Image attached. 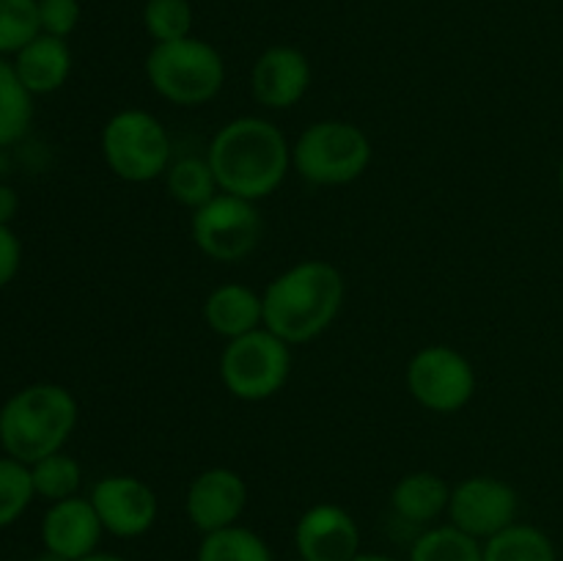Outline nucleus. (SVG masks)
<instances>
[{
  "label": "nucleus",
  "mask_w": 563,
  "mask_h": 561,
  "mask_svg": "<svg viewBox=\"0 0 563 561\" xmlns=\"http://www.w3.org/2000/svg\"><path fill=\"white\" fill-rule=\"evenodd\" d=\"M192 240L214 262H242L256 251L262 240V215L256 201H245L231 193H218L209 204L192 212Z\"/></svg>",
  "instance_id": "6e6552de"
},
{
  "label": "nucleus",
  "mask_w": 563,
  "mask_h": 561,
  "mask_svg": "<svg viewBox=\"0 0 563 561\" xmlns=\"http://www.w3.org/2000/svg\"><path fill=\"white\" fill-rule=\"evenodd\" d=\"M559 187H561V193H563V157H561V163H559Z\"/></svg>",
  "instance_id": "473e14b6"
},
{
  "label": "nucleus",
  "mask_w": 563,
  "mask_h": 561,
  "mask_svg": "<svg viewBox=\"0 0 563 561\" xmlns=\"http://www.w3.org/2000/svg\"><path fill=\"white\" fill-rule=\"evenodd\" d=\"M75 427L77 399L58 383L25 385L0 407V446L25 465L64 451Z\"/></svg>",
  "instance_id": "7ed1b4c3"
},
{
  "label": "nucleus",
  "mask_w": 563,
  "mask_h": 561,
  "mask_svg": "<svg viewBox=\"0 0 563 561\" xmlns=\"http://www.w3.org/2000/svg\"><path fill=\"white\" fill-rule=\"evenodd\" d=\"M289 372V344L267 328L231 339L220 355L223 385L242 402H264L284 391Z\"/></svg>",
  "instance_id": "0eeeda50"
},
{
  "label": "nucleus",
  "mask_w": 563,
  "mask_h": 561,
  "mask_svg": "<svg viewBox=\"0 0 563 561\" xmlns=\"http://www.w3.org/2000/svg\"><path fill=\"white\" fill-rule=\"evenodd\" d=\"M482 548L484 561H559L553 539L528 522H511L509 528L489 537Z\"/></svg>",
  "instance_id": "6ab92c4d"
},
{
  "label": "nucleus",
  "mask_w": 563,
  "mask_h": 561,
  "mask_svg": "<svg viewBox=\"0 0 563 561\" xmlns=\"http://www.w3.org/2000/svg\"><path fill=\"white\" fill-rule=\"evenodd\" d=\"M33 498L36 490H33L31 465L9 454L0 457V528L20 520Z\"/></svg>",
  "instance_id": "393cba45"
},
{
  "label": "nucleus",
  "mask_w": 563,
  "mask_h": 561,
  "mask_svg": "<svg viewBox=\"0 0 563 561\" xmlns=\"http://www.w3.org/2000/svg\"><path fill=\"white\" fill-rule=\"evenodd\" d=\"M16 209H20V196H16L14 187H9L0 182V223L11 226Z\"/></svg>",
  "instance_id": "c756f323"
},
{
  "label": "nucleus",
  "mask_w": 563,
  "mask_h": 561,
  "mask_svg": "<svg viewBox=\"0 0 563 561\" xmlns=\"http://www.w3.org/2000/svg\"><path fill=\"white\" fill-rule=\"evenodd\" d=\"M196 561H273V550L245 526H229L203 534Z\"/></svg>",
  "instance_id": "412c9836"
},
{
  "label": "nucleus",
  "mask_w": 563,
  "mask_h": 561,
  "mask_svg": "<svg viewBox=\"0 0 563 561\" xmlns=\"http://www.w3.org/2000/svg\"><path fill=\"white\" fill-rule=\"evenodd\" d=\"M407 391L432 413H456L476 394V372L454 346L429 344L407 363Z\"/></svg>",
  "instance_id": "1a4fd4ad"
},
{
  "label": "nucleus",
  "mask_w": 563,
  "mask_h": 561,
  "mask_svg": "<svg viewBox=\"0 0 563 561\" xmlns=\"http://www.w3.org/2000/svg\"><path fill=\"white\" fill-rule=\"evenodd\" d=\"M102 531V520L91 498H80V495L49 504L42 520L44 550L64 561H80L97 553Z\"/></svg>",
  "instance_id": "2eb2a0df"
},
{
  "label": "nucleus",
  "mask_w": 563,
  "mask_h": 561,
  "mask_svg": "<svg viewBox=\"0 0 563 561\" xmlns=\"http://www.w3.org/2000/svg\"><path fill=\"white\" fill-rule=\"evenodd\" d=\"M344 295V275L333 264L306 258L264 289V328L286 344H306L333 324Z\"/></svg>",
  "instance_id": "f03ea898"
},
{
  "label": "nucleus",
  "mask_w": 563,
  "mask_h": 561,
  "mask_svg": "<svg viewBox=\"0 0 563 561\" xmlns=\"http://www.w3.org/2000/svg\"><path fill=\"white\" fill-rule=\"evenodd\" d=\"M88 498L104 531L119 539L143 537L157 522V493L137 476L115 473V476L99 479Z\"/></svg>",
  "instance_id": "9b49d317"
},
{
  "label": "nucleus",
  "mask_w": 563,
  "mask_h": 561,
  "mask_svg": "<svg viewBox=\"0 0 563 561\" xmlns=\"http://www.w3.org/2000/svg\"><path fill=\"white\" fill-rule=\"evenodd\" d=\"M102 154L108 168L124 182H152L170 168V138L157 116L121 110L104 124Z\"/></svg>",
  "instance_id": "423d86ee"
},
{
  "label": "nucleus",
  "mask_w": 563,
  "mask_h": 561,
  "mask_svg": "<svg viewBox=\"0 0 563 561\" xmlns=\"http://www.w3.org/2000/svg\"><path fill=\"white\" fill-rule=\"evenodd\" d=\"M311 86V64L306 53L289 44L264 50L251 72V88L258 105L269 110H286L300 102Z\"/></svg>",
  "instance_id": "4468645a"
},
{
  "label": "nucleus",
  "mask_w": 563,
  "mask_h": 561,
  "mask_svg": "<svg viewBox=\"0 0 563 561\" xmlns=\"http://www.w3.org/2000/svg\"><path fill=\"white\" fill-rule=\"evenodd\" d=\"M247 504V484L231 468H209L198 473L185 495L187 520L201 534L236 526Z\"/></svg>",
  "instance_id": "f8f14e48"
},
{
  "label": "nucleus",
  "mask_w": 563,
  "mask_h": 561,
  "mask_svg": "<svg viewBox=\"0 0 563 561\" xmlns=\"http://www.w3.org/2000/svg\"><path fill=\"white\" fill-rule=\"evenodd\" d=\"M207 160L220 190L245 201H258L278 190L286 179L291 146L273 121L242 116L212 138Z\"/></svg>",
  "instance_id": "f257e3e1"
},
{
  "label": "nucleus",
  "mask_w": 563,
  "mask_h": 561,
  "mask_svg": "<svg viewBox=\"0 0 563 561\" xmlns=\"http://www.w3.org/2000/svg\"><path fill=\"white\" fill-rule=\"evenodd\" d=\"M517 509H520V498L509 482L495 476H471L451 487L445 515L451 526L465 531L467 537L487 542L489 537L517 522Z\"/></svg>",
  "instance_id": "9d476101"
},
{
  "label": "nucleus",
  "mask_w": 563,
  "mask_h": 561,
  "mask_svg": "<svg viewBox=\"0 0 563 561\" xmlns=\"http://www.w3.org/2000/svg\"><path fill=\"white\" fill-rule=\"evenodd\" d=\"M203 319L223 339H240L251 330L264 328L262 295L242 284H223L203 302Z\"/></svg>",
  "instance_id": "f3484780"
},
{
  "label": "nucleus",
  "mask_w": 563,
  "mask_h": 561,
  "mask_svg": "<svg viewBox=\"0 0 563 561\" xmlns=\"http://www.w3.org/2000/svg\"><path fill=\"white\" fill-rule=\"evenodd\" d=\"M449 501L451 487L443 476L432 471L407 473L396 482L394 493H390L394 512L412 526H429V522L438 520L443 512H449Z\"/></svg>",
  "instance_id": "a211bd4d"
},
{
  "label": "nucleus",
  "mask_w": 563,
  "mask_h": 561,
  "mask_svg": "<svg viewBox=\"0 0 563 561\" xmlns=\"http://www.w3.org/2000/svg\"><path fill=\"white\" fill-rule=\"evenodd\" d=\"M300 561H302V559H300Z\"/></svg>",
  "instance_id": "72a5a7b5"
},
{
  "label": "nucleus",
  "mask_w": 563,
  "mask_h": 561,
  "mask_svg": "<svg viewBox=\"0 0 563 561\" xmlns=\"http://www.w3.org/2000/svg\"><path fill=\"white\" fill-rule=\"evenodd\" d=\"M80 0H38V28L47 36H69L80 22Z\"/></svg>",
  "instance_id": "cd10ccee"
},
{
  "label": "nucleus",
  "mask_w": 563,
  "mask_h": 561,
  "mask_svg": "<svg viewBox=\"0 0 563 561\" xmlns=\"http://www.w3.org/2000/svg\"><path fill=\"white\" fill-rule=\"evenodd\" d=\"M146 77L159 97L192 108L218 97L225 82V64L218 47L187 36L154 44L146 55Z\"/></svg>",
  "instance_id": "20e7f679"
},
{
  "label": "nucleus",
  "mask_w": 563,
  "mask_h": 561,
  "mask_svg": "<svg viewBox=\"0 0 563 561\" xmlns=\"http://www.w3.org/2000/svg\"><path fill=\"white\" fill-rule=\"evenodd\" d=\"M11 64H14L16 77L22 80V86H25L33 97H38V94H53L69 80L71 50L69 44H66V38L38 33L36 38H31V42L14 55Z\"/></svg>",
  "instance_id": "dca6fc26"
},
{
  "label": "nucleus",
  "mask_w": 563,
  "mask_h": 561,
  "mask_svg": "<svg viewBox=\"0 0 563 561\" xmlns=\"http://www.w3.org/2000/svg\"><path fill=\"white\" fill-rule=\"evenodd\" d=\"M38 33V0H0V55H16Z\"/></svg>",
  "instance_id": "bb28decb"
},
{
  "label": "nucleus",
  "mask_w": 563,
  "mask_h": 561,
  "mask_svg": "<svg viewBox=\"0 0 563 561\" xmlns=\"http://www.w3.org/2000/svg\"><path fill=\"white\" fill-rule=\"evenodd\" d=\"M20 264H22L20 237L14 234L11 226L0 223V289L14 280V275L20 273Z\"/></svg>",
  "instance_id": "c85d7f7f"
},
{
  "label": "nucleus",
  "mask_w": 563,
  "mask_h": 561,
  "mask_svg": "<svg viewBox=\"0 0 563 561\" xmlns=\"http://www.w3.org/2000/svg\"><path fill=\"white\" fill-rule=\"evenodd\" d=\"M165 182H168V193L181 204L190 207L192 212L201 209L203 204L212 201L218 196V179L212 174V165L207 157H181L170 163L165 170Z\"/></svg>",
  "instance_id": "4be33fe9"
},
{
  "label": "nucleus",
  "mask_w": 563,
  "mask_h": 561,
  "mask_svg": "<svg viewBox=\"0 0 563 561\" xmlns=\"http://www.w3.org/2000/svg\"><path fill=\"white\" fill-rule=\"evenodd\" d=\"M372 141L350 121H313L291 146V165L311 185H350L366 174Z\"/></svg>",
  "instance_id": "39448f33"
},
{
  "label": "nucleus",
  "mask_w": 563,
  "mask_h": 561,
  "mask_svg": "<svg viewBox=\"0 0 563 561\" xmlns=\"http://www.w3.org/2000/svg\"><path fill=\"white\" fill-rule=\"evenodd\" d=\"M80 561H126V559H121V556H113V553H91Z\"/></svg>",
  "instance_id": "2f4dec72"
},
{
  "label": "nucleus",
  "mask_w": 563,
  "mask_h": 561,
  "mask_svg": "<svg viewBox=\"0 0 563 561\" xmlns=\"http://www.w3.org/2000/svg\"><path fill=\"white\" fill-rule=\"evenodd\" d=\"M31 479L36 495H42L49 504H55V501L75 498L82 482V468L75 457L64 454V451H55V454L33 462Z\"/></svg>",
  "instance_id": "b1692460"
},
{
  "label": "nucleus",
  "mask_w": 563,
  "mask_h": 561,
  "mask_svg": "<svg viewBox=\"0 0 563 561\" xmlns=\"http://www.w3.org/2000/svg\"><path fill=\"white\" fill-rule=\"evenodd\" d=\"M407 561H484L478 539L449 526H434L416 539Z\"/></svg>",
  "instance_id": "5701e85b"
},
{
  "label": "nucleus",
  "mask_w": 563,
  "mask_h": 561,
  "mask_svg": "<svg viewBox=\"0 0 563 561\" xmlns=\"http://www.w3.org/2000/svg\"><path fill=\"white\" fill-rule=\"evenodd\" d=\"M295 548L302 561H352L361 553V528L341 506L317 504L297 520Z\"/></svg>",
  "instance_id": "ddd939ff"
},
{
  "label": "nucleus",
  "mask_w": 563,
  "mask_h": 561,
  "mask_svg": "<svg viewBox=\"0 0 563 561\" xmlns=\"http://www.w3.org/2000/svg\"><path fill=\"white\" fill-rule=\"evenodd\" d=\"M33 119V94L22 86L14 64L0 55V148L11 146L27 132Z\"/></svg>",
  "instance_id": "aec40b11"
},
{
  "label": "nucleus",
  "mask_w": 563,
  "mask_h": 561,
  "mask_svg": "<svg viewBox=\"0 0 563 561\" xmlns=\"http://www.w3.org/2000/svg\"><path fill=\"white\" fill-rule=\"evenodd\" d=\"M192 6L190 0H146L143 6V28L154 44L179 42L192 36Z\"/></svg>",
  "instance_id": "a878e982"
},
{
  "label": "nucleus",
  "mask_w": 563,
  "mask_h": 561,
  "mask_svg": "<svg viewBox=\"0 0 563 561\" xmlns=\"http://www.w3.org/2000/svg\"><path fill=\"white\" fill-rule=\"evenodd\" d=\"M352 561H396V559H390V556H383V553H357Z\"/></svg>",
  "instance_id": "7c9ffc66"
}]
</instances>
